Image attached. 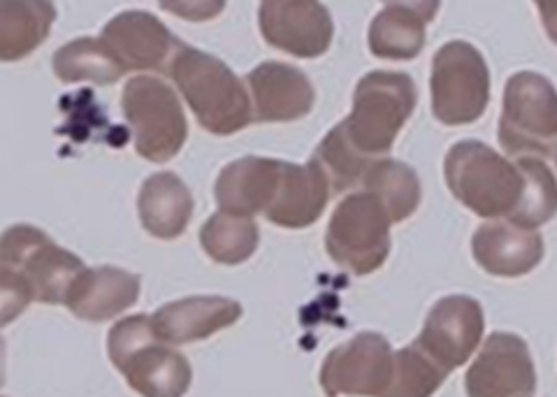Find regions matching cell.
Returning a JSON list of instances; mask_svg holds the SVG:
<instances>
[{
  "instance_id": "6da1fadb",
  "label": "cell",
  "mask_w": 557,
  "mask_h": 397,
  "mask_svg": "<svg viewBox=\"0 0 557 397\" xmlns=\"http://www.w3.org/2000/svg\"><path fill=\"white\" fill-rule=\"evenodd\" d=\"M86 270L82 258L54 245L33 226H12L0 241L3 323L14 321L30 302L65 305L73 282Z\"/></svg>"
},
{
  "instance_id": "7a4b0ae2",
  "label": "cell",
  "mask_w": 557,
  "mask_h": 397,
  "mask_svg": "<svg viewBox=\"0 0 557 397\" xmlns=\"http://www.w3.org/2000/svg\"><path fill=\"white\" fill-rule=\"evenodd\" d=\"M168 73L198 124L212 135H235L253 121L247 89L221 59L182 45Z\"/></svg>"
},
{
  "instance_id": "3957f363",
  "label": "cell",
  "mask_w": 557,
  "mask_h": 397,
  "mask_svg": "<svg viewBox=\"0 0 557 397\" xmlns=\"http://www.w3.org/2000/svg\"><path fill=\"white\" fill-rule=\"evenodd\" d=\"M418 91L407 73L364 75L354 94V110L337 126L346 145L370 165L386 159L397 133L416 110Z\"/></svg>"
},
{
  "instance_id": "277c9868",
  "label": "cell",
  "mask_w": 557,
  "mask_h": 397,
  "mask_svg": "<svg viewBox=\"0 0 557 397\" xmlns=\"http://www.w3.org/2000/svg\"><path fill=\"white\" fill-rule=\"evenodd\" d=\"M444 177L456 200L481 219H509L525 194L520 163L479 140H462L448 149Z\"/></svg>"
},
{
  "instance_id": "5b68a950",
  "label": "cell",
  "mask_w": 557,
  "mask_h": 397,
  "mask_svg": "<svg viewBox=\"0 0 557 397\" xmlns=\"http://www.w3.org/2000/svg\"><path fill=\"white\" fill-rule=\"evenodd\" d=\"M108 351L112 365L139 395L180 397L194 379L188 360L159 337L147 314L121 319L110 331Z\"/></svg>"
},
{
  "instance_id": "8992f818",
  "label": "cell",
  "mask_w": 557,
  "mask_h": 397,
  "mask_svg": "<svg viewBox=\"0 0 557 397\" xmlns=\"http://www.w3.org/2000/svg\"><path fill=\"white\" fill-rule=\"evenodd\" d=\"M499 145L511 159H548L557 149V89L539 73H516L504 89Z\"/></svg>"
},
{
  "instance_id": "52a82bcc",
  "label": "cell",
  "mask_w": 557,
  "mask_h": 397,
  "mask_svg": "<svg viewBox=\"0 0 557 397\" xmlns=\"http://www.w3.org/2000/svg\"><path fill=\"white\" fill-rule=\"evenodd\" d=\"M391 226L386 207L374 194H354L337 204L330 219L325 249L337 265L356 277H364L388 261Z\"/></svg>"
},
{
  "instance_id": "ba28073f",
  "label": "cell",
  "mask_w": 557,
  "mask_h": 397,
  "mask_svg": "<svg viewBox=\"0 0 557 397\" xmlns=\"http://www.w3.org/2000/svg\"><path fill=\"white\" fill-rule=\"evenodd\" d=\"M432 112L444 126L479 121L491 102V71L481 51L462 40L440 47L432 59Z\"/></svg>"
},
{
  "instance_id": "9c48e42d",
  "label": "cell",
  "mask_w": 557,
  "mask_h": 397,
  "mask_svg": "<svg viewBox=\"0 0 557 397\" xmlns=\"http://www.w3.org/2000/svg\"><path fill=\"white\" fill-rule=\"evenodd\" d=\"M135 149L151 163H168L184 149L188 124L180 98L170 86L149 75L133 77L121 96Z\"/></svg>"
},
{
  "instance_id": "30bf717a",
  "label": "cell",
  "mask_w": 557,
  "mask_h": 397,
  "mask_svg": "<svg viewBox=\"0 0 557 397\" xmlns=\"http://www.w3.org/2000/svg\"><path fill=\"white\" fill-rule=\"evenodd\" d=\"M395 353L379 333H360L327 353L321 368L325 395H388Z\"/></svg>"
},
{
  "instance_id": "8fae6325",
  "label": "cell",
  "mask_w": 557,
  "mask_h": 397,
  "mask_svg": "<svg viewBox=\"0 0 557 397\" xmlns=\"http://www.w3.org/2000/svg\"><path fill=\"white\" fill-rule=\"evenodd\" d=\"M258 28L268 45L298 59H319L333 45L335 24L321 0H263Z\"/></svg>"
},
{
  "instance_id": "7c38bea8",
  "label": "cell",
  "mask_w": 557,
  "mask_h": 397,
  "mask_svg": "<svg viewBox=\"0 0 557 397\" xmlns=\"http://www.w3.org/2000/svg\"><path fill=\"white\" fill-rule=\"evenodd\" d=\"M483 333V307L474 298L448 296L430 309L416 344L450 374L479 349Z\"/></svg>"
},
{
  "instance_id": "4fadbf2b",
  "label": "cell",
  "mask_w": 557,
  "mask_h": 397,
  "mask_svg": "<svg viewBox=\"0 0 557 397\" xmlns=\"http://www.w3.org/2000/svg\"><path fill=\"white\" fill-rule=\"evenodd\" d=\"M472 397H522L536 390L534 362L525 339L511 333H493L465 376Z\"/></svg>"
},
{
  "instance_id": "5bb4252c",
  "label": "cell",
  "mask_w": 557,
  "mask_h": 397,
  "mask_svg": "<svg viewBox=\"0 0 557 397\" xmlns=\"http://www.w3.org/2000/svg\"><path fill=\"white\" fill-rule=\"evenodd\" d=\"M102 40L128 71H168L182 42L149 12L128 10L102 28Z\"/></svg>"
},
{
  "instance_id": "9a60e30c",
  "label": "cell",
  "mask_w": 557,
  "mask_h": 397,
  "mask_svg": "<svg viewBox=\"0 0 557 397\" xmlns=\"http://www.w3.org/2000/svg\"><path fill=\"white\" fill-rule=\"evenodd\" d=\"M253 100V121L276 124V121H298L307 116L317 102L309 77L288 63L265 61L247 77Z\"/></svg>"
},
{
  "instance_id": "2e32d148",
  "label": "cell",
  "mask_w": 557,
  "mask_h": 397,
  "mask_svg": "<svg viewBox=\"0 0 557 397\" xmlns=\"http://www.w3.org/2000/svg\"><path fill=\"white\" fill-rule=\"evenodd\" d=\"M472 253L481 270L493 277L516 280L544 261V239L534 228L513 221H487L472 237Z\"/></svg>"
},
{
  "instance_id": "e0dca14e",
  "label": "cell",
  "mask_w": 557,
  "mask_h": 397,
  "mask_svg": "<svg viewBox=\"0 0 557 397\" xmlns=\"http://www.w3.org/2000/svg\"><path fill=\"white\" fill-rule=\"evenodd\" d=\"M330 194H333V186L317 159L311 157L307 165L284 161L282 177H278L276 194L265 216L278 228H309L325 212Z\"/></svg>"
},
{
  "instance_id": "ac0fdd59",
  "label": "cell",
  "mask_w": 557,
  "mask_h": 397,
  "mask_svg": "<svg viewBox=\"0 0 557 397\" xmlns=\"http://www.w3.org/2000/svg\"><path fill=\"white\" fill-rule=\"evenodd\" d=\"M139 300V277L121 268H86L70 286L65 307L82 321L102 323L124 314Z\"/></svg>"
},
{
  "instance_id": "d6986e66",
  "label": "cell",
  "mask_w": 557,
  "mask_h": 397,
  "mask_svg": "<svg viewBox=\"0 0 557 397\" xmlns=\"http://www.w3.org/2000/svg\"><path fill=\"white\" fill-rule=\"evenodd\" d=\"M242 317V305L231 298L198 296L163 305L151 317V323L161 339L168 344H190L225 331Z\"/></svg>"
},
{
  "instance_id": "ffe728a7",
  "label": "cell",
  "mask_w": 557,
  "mask_h": 397,
  "mask_svg": "<svg viewBox=\"0 0 557 397\" xmlns=\"http://www.w3.org/2000/svg\"><path fill=\"white\" fill-rule=\"evenodd\" d=\"M282 163L276 159L247 157L225 165L214 186L221 212L235 216L265 214L282 177Z\"/></svg>"
},
{
  "instance_id": "44dd1931",
  "label": "cell",
  "mask_w": 557,
  "mask_h": 397,
  "mask_svg": "<svg viewBox=\"0 0 557 397\" xmlns=\"http://www.w3.org/2000/svg\"><path fill=\"white\" fill-rule=\"evenodd\" d=\"M137 214L151 237L177 239L194 216V196L174 172H159L139 188Z\"/></svg>"
},
{
  "instance_id": "7402d4cb",
  "label": "cell",
  "mask_w": 557,
  "mask_h": 397,
  "mask_svg": "<svg viewBox=\"0 0 557 397\" xmlns=\"http://www.w3.org/2000/svg\"><path fill=\"white\" fill-rule=\"evenodd\" d=\"M57 22L51 0H0V57L22 61L38 49Z\"/></svg>"
},
{
  "instance_id": "603a6c76",
  "label": "cell",
  "mask_w": 557,
  "mask_h": 397,
  "mask_svg": "<svg viewBox=\"0 0 557 397\" xmlns=\"http://www.w3.org/2000/svg\"><path fill=\"white\" fill-rule=\"evenodd\" d=\"M425 24L428 22L407 8L388 5L370 24V51L379 59L391 61L416 59L425 47Z\"/></svg>"
},
{
  "instance_id": "cb8c5ba5",
  "label": "cell",
  "mask_w": 557,
  "mask_h": 397,
  "mask_svg": "<svg viewBox=\"0 0 557 397\" xmlns=\"http://www.w3.org/2000/svg\"><path fill=\"white\" fill-rule=\"evenodd\" d=\"M364 191L374 194L393 223L407 221L421 204V179L416 170L403 161L381 159L370 165L362 177Z\"/></svg>"
},
{
  "instance_id": "d4e9b609",
  "label": "cell",
  "mask_w": 557,
  "mask_h": 397,
  "mask_svg": "<svg viewBox=\"0 0 557 397\" xmlns=\"http://www.w3.org/2000/svg\"><path fill=\"white\" fill-rule=\"evenodd\" d=\"M51 65H54L57 77L65 84L94 82L108 86L126 75V67L119 63V59L112 54V49L104 45L102 38H79L61 47Z\"/></svg>"
},
{
  "instance_id": "484cf974",
  "label": "cell",
  "mask_w": 557,
  "mask_h": 397,
  "mask_svg": "<svg viewBox=\"0 0 557 397\" xmlns=\"http://www.w3.org/2000/svg\"><path fill=\"white\" fill-rule=\"evenodd\" d=\"M202 251L219 265H239L258 249V226L251 216L216 212L200 228Z\"/></svg>"
},
{
  "instance_id": "4316f807",
  "label": "cell",
  "mask_w": 557,
  "mask_h": 397,
  "mask_svg": "<svg viewBox=\"0 0 557 397\" xmlns=\"http://www.w3.org/2000/svg\"><path fill=\"white\" fill-rule=\"evenodd\" d=\"M525 172V194L509 221L525 228H539L557 214V179L544 159H513Z\"/></svg>"
},
{
  "instance_id": "83f0119b",
  "label": "cell",
  "mask_w": 557,
  "mask_h": 397,
  "mask_svg": "<svg viewBox=\"0 0 557 397\" xmlns=\"http://www.w3.org/2000/svg\"><path fill=\"white\" fill-rule=\"evenodd\" d=\"M448 376L418 344L399 349L395 353V374L388 395H403V397H428L437 393Z\"/></svg>"
},
{
  "instance_id": "f1b7e54d",
  "label": "cell",
  "mask_w": 557,
  "mask_h": 397,
  "mask_svg": "<svg viewBox=\"0 0 557 397\" xmlns=\"http://www.w3.org/2000/svg\"><path fill=\"white\" fill-rule=\"evenodd\" d=\"M313 159H317L325 170L330 186H333V194H344L348 188L358 186L364 177V172L370 170V163L362 161L358 153L346 145L337 126L323 137V142L319 145L317 153H313Z\"/></svg>"
},
{
  "instance_id": "f546056e",
  "label": "cell",
  "mask_w": 557,
  "mask_h": 397,
  "mask_svg": "<svg viewBox=\"0 0 557 397\" xmlns=\"http://www.w3.org/2000/svg\"><path fill=\"white\" fill-rule=\"evenodd\" d=\"M163 12H170L186 22H212L228 5V0H159Z\"/></svg>"
},
{
  "instance_id": "4dcf8cb0",
  "label": "cell",
  "mask_w": 557,
  "mask_h": 397,
  "mask_svg": "<svg viewBox=\"0 0 557 397\" xmlns=\"http://www.w3.org/2000/svg\"><path fill=\"white\" fill-rule=\"evenodd\" d=\"M386 5H397V8H407L421 16L423 22H434V16L440 12L442 0H383Z\"/></svg>"
},
{
  "instance_id": "1f68e13d",
  "label": "cell",
  "mask_w": 557,
  "mask_h": 397,
  "mask_svg": "<svg viewBox=\"0 0 557 397\" xmlns=\"http://www.w3.org/2000/svg\"><path fill=\"white\" fill-rule=\"evenodd\" d=\"M536 12L542 16L546 36L553 45H557V0H534Z\"/></svg>"
},
{
  "instance_id": "d6a6232c",
  "label": "cell",
  "mask_w": 557,
  "mask_h": 397,
  "mask_svg": "<svg viewBox=\"0 0 557 397\" xmlns=\"http://www.w3.org/2000/svg\"><path fill=\"white\" fill-rule=\"evenodd\" d=\"M555 163H557V151H555Z\"/></svg>"
}]
</instances>
